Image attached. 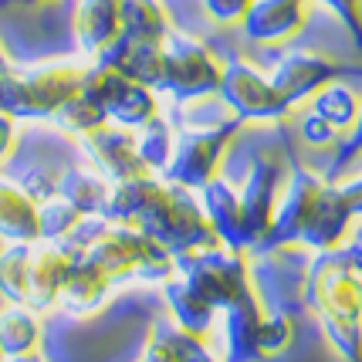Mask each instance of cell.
<instances>
[{
    "label": "cell",
    "instance_id": "6da1fadb",
    "mask_svg": "<svg viewBox=\"0 0 362 362\" xmlns=\"http://www.w3.org/2000/svg\"><path fill=\"white\" fill-rule=\"evenodd\" d=\"M41 342V322L28 312V308H7V312H0V352H4V359H11V356H28L34 352Z\"/></svg>",
    "mask_w": 362,
    "mask_h": 362
},
{
    "label": "cell",
    "instance_id": "7a4b0ae2",
    "mask_svg": "<svg viewBox=\"0 0 362 362\" xmlns=\"http://www.w3.org/2000/svg\"><path fill=\"white\" fill-rule=\"evenodd\" d=\"M142 362H217V359H210L206 349H200L187 335H159Z\"/></svg>",
    "mask_w": 362,
    "mask_h": 362
},
{
    "label": "cell",
    "instance_id": "3957f363",
    "mask_svg": "<svg viewBox=\"0 0 362 362\" xmlns=\"http://www.w3.org/2000/svg\"><path fill=\"white\" fill-rule=\"evenodd\" d=\"M4 362H45V359L34 356V352H28V356H11V359H4Z\"/></svg>",
    "mask_w": 362,
    "mask_h": 362
},
{
    "label": "cell",
    "instance_id": "277c9868",
    "mask_svg": "<svg viewBox=\"0 0 362 362\" xmlns=\"http://www.w3.org/2000/svg\"><path fill=\"white\" fill-rule=\"evenodd\" d=\"M0 362H4V352H0Z\"/></svg>",
    "mask_w": 362,
    "mask_h": 362
}]
</instances>
